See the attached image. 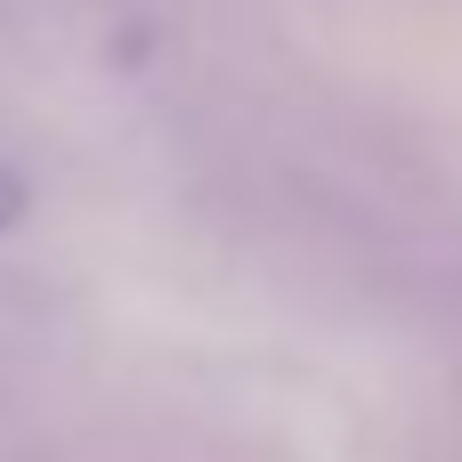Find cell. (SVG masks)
Here are the masks:
<instances>
[{"instance_id": "obj_1", "label": "cell", "mask_w": 462, "mask_h": 462, "mask_svg": "<svg viewBox=\"0 0 462 462\" xmlns=\"http://www.w3.org/2000/svg\"><path fill=\"white\" fill-rule=\"evenodd\" d=\"M16 211H24V187H16V171H0V227H8Z\"/></svg>"}]
</instances>
